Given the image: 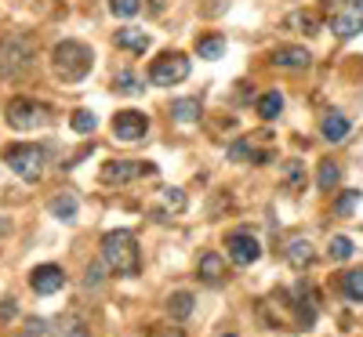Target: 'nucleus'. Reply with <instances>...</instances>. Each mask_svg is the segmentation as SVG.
I'll list each match as a JSON object with an SVG mask.
<instances>
[{"mask_svg": "<svg viewBox=\"0 0 363 337\" xmlns=\"http://www.w3.org/2000/svg\"><path fill=\"white\" fill-rule=\"evenodd\" d=\"M102 261L116 275H135L138 272V239L128 229H113L102 236Z\"/></svg>", "mask_w": 363, "mask_h": 337, "instance_id": "f257e3e1", "label": "nucleus"}, {"mask_svg": "<svg viewBox=\"0 0 363 337\" xmlns=\"http://www.w3.org/2000/svg\"><path fill=\"white\" fill-rule=\"evenodd\" d=\"M51 66L66 84H80L91 73V66H95V55H91V47L84 40H62L51 55Z\"/></svg>", "mask_w": 363, "mask_h": 337, "instance_id": "f03ea898", "label": "nucleus"}, {"mask_svg": "<svg viewBox=\"0 0 363 337\" xmlns=\"http://www.w3.org/2000/svg\"><path fill=\"white\" fill-rule=\"evenodd\" d=\"M4 164L22 178V181H40L44 174V149L40 145H8Z\"/></svg>", "mask_w": 363, "mask_h": 337, "instance_id": "7ed1b4c3", "label": "nucleus"}, {"mask_svg": "<svg viewBox=\"0 0 363 337\" xmlns=\"http://www.w3.org/2000/svg\"><path fill=\"white\" fill-rule=\"evenodd\" d=\"M186 76H189V55H182V51H167L149 66V80H153L157 87H174Z\"/></svg>", "mask_w": 363, "mask_h": 337, "instance_id": "20e7f679", "label": "nucleus"}, {"mask_svg": "<svg viewBox=\"0 0 363 337\" xmlns=\"http://www.w3.org/2000/svg\"><path fill=\"white\" fill-rule=\"evenodd\" d=\"M4 120H8V127H15V131H33V127L48 124V105H40L33 98H15V102H8Z\"/></svg>", "mask_w": 363, "mask_h": 337, "instance_id": "39448f33", "label": "nucleus"}, {"mask_svg": "<svg viewBox=\"0 0 363 337\" xmlns=\"http://www.w3.org/2000/svg\"><path fill=\"white\" fill-rule=\"evenodd\" d=\"M33 62V47L26 37H0V76H18Z\"/></svg>", "mask_w": 363, "mask_h": 337, "instance_id": "423d86ee", "label": "nucleus"}, {"mask_svg": "<svg viewBox=\"0 0 363 337\" xmlns=\"http://www.w3.org/2000/svg\"><path fill=\"white\" fill-rule=\"evenodd\" d=\"M138 174H157V167L153 164H131V160H109V164H102L99 178H102V185H128Z\"/></svg>", "mask_w": 363, "mask_h": 337, "instance_id": "0eeeda50", "label": "nucleus"}, {"mask_svg": "<svg viewBox=\"0 0 363 337\" xmlns=\"http://www.w3.org/2000/svg\"><path fill=\"white\" fill-rule=\"evenodd\" d=\"M145 131H149V116L138 113V109H124V113L113 116V135L120 142H142Z\"/></svg>", "mask_w": 363, "mask_h": 337, "instance_id": "6e6552de", "label": "nucleus"}, {"mask_svg": "<svg viewBox=\"0 0 363 337\" xmlns=\"http://www.w3.org/2000/svg\"><path fill=\"white\" fill-rule=\"evenodd\" d=\"M26 330H37L40 337H87V326L77 316H58V319H48V323L29 319Z\"/></svg>", "mask_w": 363, "mask_h": 337, "instance_id": "1a4fd4ad", "label": "nucleus"}, {"mask_svg": "<svg viewBox=\"0 0 363 337\" xmlns=\"http://www.w3.org/2000/svg\"><path fill=\"white\" fill-rule=\"evenodd\" d=\"M330 33L342 37V40L363 33V0H349V4H345L335 18H330Z\"/></svg>", "mask_w": 363, "mask_h": 337, "instance_id": "9d476101", "label": "nucleus"}, {"mask_svg": "<svg viewBox=\"0 0 363 337\" xmlns=\"http://www.w3.org/2000/svg\"><path fill=\"white\" fill-rule=\"evenodd\" d=\"M225 247H229L233 265H240V268H247V265H255V261L262 258V243H258L251 232H233V236L225 239Z\"/></svg>", "mask_w": 363, "mask_h": 337, "instance_id": "9b49d317", "label": "nucleus"}, {"mask_svg": "<svg viewBox=\"0 0 363 337\" xmlns=\"http://www.w3.org/2000/svg\"><path fill=\"white\" fill-rule=\"evenodd\" d=\"M29 287H33L40 297L58 294V290L66 287V272L58 268V265H40V268H33V275H29Z\"/></svg>", "mask_w": 363, "mask_h": 337, "instance_id": "f8f14e48", "label": "nucleus"}, {"mask_svg": "<svg viewBox=\"0 0 363 337\" xmlns=\"http://www.w3.org/2000/svg\"><path fill=\"white\" fill-rule=\"evenodd\" d=\"M272 62H277L280 69L298 73V69H309V66H313V55H309L306 47H280L277 55H272Z\"/></svg>", "mask_w": 363, "mask_h": 337, "instance_id": "ddd939ff", "label": "nucleus"}, {"mask_svg": "<svg viewBox=\"0 0 363 337\" xmlns=\"http://www.w3.org/2000/svg\"><path fill=\"white\" fill-rule=\"evenodd\" d=\"M116 47H124L131 55H145L149 51V33H142V29H116Z\"/></svg>", "mask_w": 363, "mask_h": 337, "instance_id": "4468645a", "label": "nucleus"}, {"mask_svg": "<svg viewBox=\"0 0 363 337\" xmlns=\"http://www.w3.org/2000/svg\"><path fill=\"white\" fill-rule=\"evenodd\" d=\"M349 131H352V124L342 116V113H327L323 116V127H320V135L327 138V142H345L349 138Z\"/></svg>", "mask_w": 363, "mask_h": 337, "instance_id": "2eb2a0df", "label": "nucleus"}, {"mask_svg": "<svg viewBox=\"0 0 363 337\" xmlns=\"http://www.w3.org/2000/svg\"><path fill=\"white\" fill-rule=\"evenodd\" d=\"M200 113H203L200 98H178V102H171V116H174V124H196Z\"/></svg>", "mask_w": 363, "mask_h": 337, "instance_id": "dca6fc26", "label": "nucleus"}, {"mask_svg": "<svg viewBox=\"0 0 363 337\" xmlns=\"http://www.w3.org/2000/svg\"><path fill=\"white\" fill-rule=\"evenodd\" d=\"M77 207H80V203H77L73 193H58V196L48 203V210L55 214L58 222H73V218H77Z\"/></svg>", "mask_w": 363, "mask_h": 337, "instance_id": "f3484780", "label": "nucleus"}, {"mask_svg": "<svg viewBox=\"0 0 363 337\" xmlns=\"http://www.w3.org/2000/svg\"><path fill=\"white\" fill-rule=\"evenodd\" d=\"M196 55L207 58V62H218V58L225 55V40H222L218 33H203V37L196 40Z\"/></svg>", "mask_w": 363, "mask_h": 337, "instance_id": "a211bd4d", "label": "nucleus"}, {"mask_svg": "<svg viewBox=\"0 0 363 337\" xmlns=\"http://www.w3.org/2000/svg\"><path fill=\"white\" fill-rule=\"evenodd\" d=\"M222 275H225L222 254H203V258H200V280H203V283H222Z\"/></svg>", "mask_w": 363, "mask_h": 337, "instance_id": "6ab92c4d", "label": "nucleus"}, {"mask_svg": "<svg viewBox=\"0 0 363 337\" xmlns=\"http://www.w3.org/2000/svg\"><path fill=\"white\" fill-rule=\"evenodd\" d=\"M193 309H196V297H193V294H186V290L171 294V301H167V312H171L174 319H189V316H193Z\"/></svg>", "mask_w": 363, "mask_h": 337, "instance_id": "aec40b11", "label": "nucleus"}, {"mask_svg": "<svg viewBox=\"0 0 363 337\" xmlns=\"http://www.w3.org/2000/svg\"><path fill=\"white\" fill-rule=\"evenodd\" d=\"M287 261H291L294 268H306V265L313 261V243H309V239H291V243H287Z\"/></svg>", "mask_w": 363, "mask_h": 337, "instance_id": "412c9836", "label": "nucleus"}, {"mask_svg": "<svg viewBox=\"0 0 363 337\" xmlns=\"http://www.w3.org/2000/svg\"><path fill=\"white\" fill-rule=\"evenodd\" d=\"M284 113V95L280 91H265V95L258 98V116L262 120H277Z\"/></svg>", "mask_w": 363, "mask_h": 337, "instance_id": "4be33fe9", "label": "nucleus"}, {"mask_svg": "<svg viewBox=\"0 0 363 337\" xmlns=\"http://www.w3.org/2000/svg\"><path fill=\"white\" fill-rule=\"evenodd\" d=\"M338 178H342L338 164H335V160H323L320 171H316V185H320V189H335V185H338Z\"/></svg>", "mask_w": 363, "mask_h": 337, "instance_id": "5701e85b", "label": "nucleus"}, {"mask_svg": "<svg viewBox=\"0 0 363 337\" xmlns=\"http://www.w3.org/2000/svg\"><path fill=\"white\" fill-rule=\"evenodd\" d=\"M113 87H116V95H142V80H138V76H135L131 69H124V73H116Z\"/></svg>", "mask_w": 363, "mask_h": 337, "instance_id": "b1692460", "label": "nucleus"}, {"mask_svg": "<svg viewBox=\"0 0 363 337\" xmlns=\"http://www.w3.org/2000/svg\"><path fill=\"white\" fill-rule=\"evenodd\" d=\"M69 127L77 131V135H91L99 127V120H95V113H87V109H77L73 116H69Z\"/></svg>", "mask_w": 363, "mask_h": 337, "instance_id": "393cba45", "label": "nucleus"}, {"mask_svg": "<svg viewBox=\"0 0 363 337\" xmlns=\"http://www.w3.org/2000/svg\"><path fill=\"white\" fill-rule=\"evenodd\" d=\"M284 178H287V189H301V185H306V164H301V160H287L284 164Z\"/></svg>", "mask_w": 363, "mask_h": 337, "instance_id": "a878e982", "label": "nucleus"}, {"mask_svg": "<svg viewBox=\"0 0 363 337\" xmlns=\"http://www.w3.org/2000/svg\"><path fill=\"white\" fill-rule=\"evenodd\" d=\"M345 297L349 301H363V268H349L345 272Z\"/></svg>", "mask_w": 363, "mask_h": 337, "instance_id": "bb28decb", "label": "nucleus"}, {"mask_svg": "<svg viewBox=\"0 0 363 337\" xmlns=\"http://www.w3.org/2000/svg\"><path fill=\"white\" fill-rule=\"evenodd\" d=\"M352 251H356V247H352V239H349V236H335V239L327 243V254L335 258V261H345V258H352Z\"/></svg>", "mask_w": 363, "mask_h": 337, "instance_id": "cd10ccee", "label": "nucleus"}, {"mask_svg": "<svg viewBox=\"0 0 363 337\" xmlns=\"http://www.w3.org/2000/svg\"><path fill=\"white\" fill-rule=\"evenodd\" d=\"M109 11L116 18H135L142 11V0H109Z\"/></svg>", "mask_w": 363, "mask_h": 337, "instance_id": "c85d7f7f", "label": "nucleus"}, {"mask_svg": "<svg viewBox=\"0 0 363 337\" xmlns=\"http://www.w3.org/2000/svg\"><path fill=\"white\" fill-rule=\"evenodd\" d=\"M160 203L171 214H178V210H186V193H182V189H160Z\"/></svg>", "mask_w": 363, "mask_h": 337, "instance_id": "c756f323", "label": "nucleus"}, {"mask_svg": "<svg viewBox=\"0 0 363 337\" xmlns=\"http://www.w3.org/2000/svg\"><path fill=\"white\" fill-rule=\"evenodd\" d=\"M359 203H363V196L349 189V193H342V196H338V203H335V210L342 214V218H349V214H356V207H359Z\"/></svg>", "mask_w": 363, "mask_h": 337, "instance_id": "7c9ffc66", "label": "nucleus"}, {"mask_svg": "<svg viewBox=\"0 0 363 337\" xmlns=\"http://www.w3.org/2000/svg\"><path fill=\"white\" fill-rule=\"evenodd\" d=\"M229 160H236V164H240V160H251V145H247V142H236V145L229 149Z\"/></svg>", "mask_w": 363, "mask_h": 337, "instance_id": "2f4dec72", "label": "nucleus"}, {"mask_svg": "<svg viewBox=\"0 0 363 337\" xmlns=\"http://www.w3.org/2000/svg\"><path fill=\"white\" fill-rule=\"evenodd\" d=\"M145 4H149V11H153V15H160V11H164V0H145Z\"/></svg>", "mask_w": 363, "mask_h": 337, "instance_id": "473e14b6", "label": "nucleus"}, {"mask_svg": "<svg viewBox=\"0 0 363 337\" xmlns=\"http://www.w3.org/2000/svg\"><path fill=\"white\" fill-rule=\"evenodd\" d=\"M18 337H40L37 330H26V333H18Z\"/></svg>", "mask_w": 363, "mask_h": 337, "instance_id": "72a5a7b5", "label": "nucleus"}, {"mask_svg": "<svg viewBox=\"0 0 363 337\" xmlns=\"http://www.w3.org/2000/svg\"><path fill=\"white\" fill-rule=\"evenodd\" d=\"M229 337H233V333H229Z\"/></svg>", "mask_w": 363, "mask_h": 337, "instance_id": "f704fd0d", "label": "nucleus"}]
</instances>
